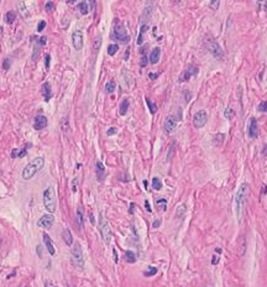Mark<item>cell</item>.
Segmentation results:
<instances>
[{
  "label": "cell",
  "mask_w": 267,
  "mask_h": 287,
  "mask_svg": "<svg viewBox=\"0 0 267 287\" xmlns=\"http://www.w3.org/2000/svg\"><path fill=\"white\" fill-rule=\"evenodd\" d=\"M208 121V114L205 110H199L193 115V125L197 129H202Z\"/></svg>",
  "instance_id": "8"
},
{
  "label": "cell",
  "mask_w": 267,
  "mask_h": 287,
  "mask_svg": "<svg viewBox=\"0 0 267 287\" xmlns=\"http://www.w3.org/2000/svg\"><path fill=\"white\" fill-rule=\"evenodd\" d=\"M160 56H161V50L158 47H155L150 53V62L152 64H156L158 62V59H160Z\"/></svg>",
  "instance_id": "20"
},
{
  "label": "cell",
  "mask_w": 267,
  "mask_h": 287,
  "mask_svg": "<svg viewBox=\"0 0 267 287\" xmlns=\"http://www.w3.org/2000/svg\"><path fill=\"white\" fill-rule=\"evenodd\" d=\"M186 211H187L186 204H181V206H178V208H177V211H176V217H177V218H181V217L186 213Z\"/></svg>",
  "instance_id": "30"
},
{
  "label": "cell",
  "mask_w": 267,
  "mask_h": 287,
  "mask_svg": "<svg viewBox=\"0 0 267 287\" xmlns=\"http://www.w3.org/2000/svg\"><path fill=\"white\" fill-rule=\"evenodd\" d=\"M78 189V178H74L72 181V192H77Z\"/></svg>",
  "instance_id": "45"
},
{
  "label": "cell",
  "mask_w": 267,
  "mask_h": 287,
  "mask_svg": "<svg viewBox=\"0 0 267 287\" xmlns=\"http://www.w3.org/2000/svg\"><path fill=\"white\" fill-rule=\"evenodd\" d=\"M156 206L158 207V209L164 211V209L167 208V201H166L164 198H160V199L156 201Z\"/></svg>",
  "instance_id": "32"
},
{
  "label": "cell",
  "mask_w": 267,
  "mask_h": 287,
  "mask_svg": "<svg viewBox=\"0 0 267 287\" xmlns=\"http://www.w3.org/2000/svg\"><path fill=\"white\" fill-rule=\"evenodd\" d=\"M15 20H16V14H15L14 11H8V13L5 14V21H6L8 24H13Z\"/></svg>",
  "instance_id": "27"
},
{
  "label": "cell",
  "mask_w": 267,
  "mask_h": 287,
  "mask_svg": "<svg viewBox=\"0 0 267 287\" xmlns=\"http://www.w3.org/2000/svg\"><path fill=\"white\" fill-rule=\"evenodd\" d=\"M224 137H225L224 134H216V135L214 136V144H215L216 146H218V145H221L223 141H224Z\"/></svg>",
  "instance_id": "36"
},
{
  "label": "cell",
  "mask_w": 267,
  "mask_h": 287,
  "mask_svg": "<svg viewBox=\"0 0 267 287\" xmlns=\"http://www.w3.org/2000/svg\"><path fill=\"white\" fill-rule=\"evenodd\" d=\"M249 191H250V187L247 183H242L237 191L236 193V198H235V204H236V214H237V218L240 219L241 215H242V211H244V207H245V203H246V199H247V196H249Z\"/></svg>",
  "instance_id": "2"
},
{
  "label": "cell",
  "mask_w": 267,
  "mask_h": 287,
  "mask_svg": "<svg viewBox=\"0 0 267 287\" xmlns=\"http://www.w3.org/2000/svg\"><path fill=\"white\" fill-rule=\"evenodd\" d=\"M75 220H77V224H78L79 229H82L83 225H84V214H83V208H82V207H78V208H77Z\"/></svg>",
  "instance_id": "19"
},
{
  "label": "cell",
  "mask_w": 267,
  "mask_h": 287,
  "mask_svg": "<svg viewBox=\"0 0 267 287\" xmlns=\"http://www.w3.org/2000/svg\"><path fill=\"white\" fill-rule=\"evenodd\" d=\"M145 100H146V104H147V107H148V109H150V112L152 113V114H155L156 112H157V105L155 104V103H152L148 98H145Z\"/></svg>",
  "instance_id": "34"
},
{
  "label": "cell",
  "mask_w": 267,
  "mask_h": 287,
  "mask_svg": "<svg viewBox=\"0 0 267 287\" xmlns=\"http://www.w3.org/2000/svg\"><path fill=\"white\" fill-rule=\"evenodd\" d=\"M118 50H119V46L116 43H111V45L108 46V55L109 56H114L118 52Z\"/></svg>",
  "instance_id": "31"
},
{
  "label": "cell",
  "mask_w": 267,
  "mask_h": 287,
  "mask_svg": "<svg viewBox=\"0 0 267 287\" xmlns=\"http://www.w3.org/2000/svg\"><path fill=\"white\" fill-rule=\"evenodd\" d=\"M247 135L251 139H255L258 136V125H257V120L255 118H251L250 124H249V129H247Z\"/></svg>",
  "instance_id": "13"
},
{
  "label": "cell",
  "mask_w": 267,
  "mask_h": 287,
  "mask_svg": "<svg viewBox=\"0 0 267 287\" xmlns=\"http://www.w3.org/2000/svg\"><path fill=\"white\" fill-rule=\"evenodd\" d=\"M141 53H142V58H141V67H145L147 64V57L145 56V48L141 50Z\"/></svg>",
  "instance_id": "43"
},
{
  "label": "cell",
  "mask_w": 267,
  "mask_h": 287,
  "mask_svg": "<svg viewBox=\"0 0 267 287\" xmlns=\"http://www.w3.org/2000/svg\"><path fill=\"white\" fill-rule=\"evenodd\" d=\"M145 207H146L147 212H151V207H150V203H148V201H145Z\"/></svg>",
  "instance_id": "52"
},
{
  "label": "cell",
  "mask_w": 267,
  "mask_h": 287,
  "mask_svg": "<svg viewBox=\"0 0 267 287\" xmlns=\"http://www.w3.org/2000/svg\"><path fill=\"white\" fill-rule=\"evenodd\" d=\"M125 260H126L129 264H134V262H136V255H135V252H134V251H131V250L125 251Z\"/></svg>",
  "instance_id": "23"
},
{
  "label": "cell",
  "mask_w": 267,
  "mask_h": 287,
  "mask_svg": "<svg viewBox=\"0 0 267 287\" xmlns=\"http://www.w3.org/2000/svg\"><path fill=\"white\" fill-rule=\"evenodd\" d=\"M45 166V160L42 157H35L32 158L22 170V178L24 179H31L36 173H38Z\"/></svg>",
  "instance_id": "1"
},
{
  "label": "cell",
  "mask_w": 267,
  "mask_h": 287,
  "mask_svg": "<svg viewBox=\"0 0 267 287\" xmlns=\"http://www.w3.org/2000/svg\"><path fill=\"white\" fill-rule=\"evenodd\" d=\"M113 36L120 41L121 43H127L130 41V36L127 35V31H126V27L124 26L123 23H120L118 19L115 21V25H114V31H113Z\"/></svg>",
  "instance_id": "6"
},
{
  "label": "cell",
  "mask_w": 267,
  "mask_h": 287,
  "mask_svg": "<svg viewBox=\"0 0 267 287\" xmlns=\"http://www.w3.org/2000/svg\"><path fill=\"white\" fill-rule=\"evenodd\" d=\"M198 72H199V68L197 67V66H193V64H191L182 74H181V77H180V82H186V80H188L192 76H196V74H198Z\"/></svg>",
  "instance_id": "12"
},
{
  "label": "cell",
  "mask_w": 267,
  "mask_h": 287,
  "mask_svg": "<svg viewBox=\"0 0 267 287\" xmlns=\"http://www.w3.org/2000/svg\"><path fill=\"white\" fill-rule=\"evenodd\" d=\"M16 6L19 8V11L21 13V15H22L24 18H27V16H29V11H27L26 4H25L24 2H19V3L16 4Z\"/></svg>",
  "instance_id": "22"
},
{
  "label": "cell",
  "mask_w": 267,
  "mask_h": 287,
  "mask_svg": "<svg viewBox=\"0 0 267 287\" xmlns=\"http://www.w3.org/2000/svg\"><path fill=\"white\" fill-rule=\"evenodd\" d=\"M118 133V129L116 128H110L108 131H107V135L108 136H113V135H115Z\"/></svg>",
  "instance_id": "47"
},
{
  "label": "cell",
  "mask_w": 267,
  "mask_h": 287,
  "mask_svg": "<svg viewBox=\"0 0 267 287\" xmlns=\"http://www.w3.org/2000/svg\"><path fill=\"white\" fill-rule=\"evenodd\" d=\"M219 6H220V2H219V0H214V2L209 3V8L213 9V10H216Z\"/></svg>",
  "instance_id": "41"
},
{
  "label": "cell",
  "mask_w": 267,
  "mask_h": 287,
  "mask_svg": "<svg viewBox=\"0 0 267 287\" xmlns=\"http://www.w3.org/2000/svg\"><path fill=\"white\" fill-rule=\"evenodd\" d=\"M62 238H63V241H64L68 246H71V245L73 244V236H72V233H71V230H69L68 228H64V229L62 230Z\"/></svg>",
  "instance_id": "18"
},
{
  "label": "cell",
  "mask_w": 267,
  "mask_h": 287,
  "mask_svg": "<svg viewBox=\"0 0 267 287\" xmlns=\"http://www.w3.org/2000/svg\"><path fill=\"white\" fill-rule=\"evenodd\" d=\"M113 252H114V261H115V262H118V261H119V259H118V254H116V250L114 249V250H113Z\"/></svg>",
  "instance_id": "53"
},
{
  "label": "cell",
  "mask_w": 267,
  "mask_h": 287,
  "mask_svg": "<svg viewBox=\"0 0 267 287\" xmlns=\"http://www.w3.org/2000/svg\"><path fill=\"white\" fill-rule=\"evenodd\" d=\"M148 77H150V78H155V77H157V74H152V73H150V74H148Z\"/></svg>",
  "instance_id": "56"
},
{
  "label": "cell",
  "mask_w": 267,
  "mask_h": 287,
  "mask_svg": "<svg viewBox=\"0 0 267 287\" xmlns=\"http://www.w3.org/2000/svg\"><path fill=\"white\" fill-rule=\"evenodd\" d=\"M46 42H47V39H46V37H41V39H40V45H41V46H45Z\"/></svg>",
  "instance_id": "51"
},
{
  "label": "cell",
  "mask_w": 267,
  "mask_h": 287,
  "mask_svg": "<svg viewBox=\"0 0 267 287\" xmlns=\"http://www.w3.org/2000/svg\"><path fill=\"white\" fill-rule=\"evenodd\" d=\"M45 27H46V21H40V24H38V26H37V31L41 32V31H43Z\"/></svg>",
  "instance_id": "48"
},
{
  "label": "cell",
  "mask_w": 267,
  "mask_h": 287,
  "mask_svg": "<svg viewBox=\"0 0 267 287\" xmlns=\"http://www.w3.org/2000/svg\"><path fill=\"white\" fill-rule=\"evenodd\" d=\"M89 217H91V222H92V223L94 224V219H93V215H92V214H89Z\"/></svg>",
  "instance_id": "57"
},
{
  "label": "cell",
  "mask_w": 267,
  "mask_h": 287,
  "mask_svg": "<svg viewBox=\"0 0 267 287\" xmlns=\"http://www.w3.org/2000/svg\"><path fill=\"white\" fill-rule=\"evenodd\" d=\"M46 126H47V118L45 115H37L34 121V128L36 130H41V129H45Z\"/></svg>",
  "instance_id": "14"
},
{
  "label": "cell",
  "mask_w": 267,
  "mask_h": 287,
  "mask_svg": "<svg viewBox=\"0 0 267 287\" xmlns=\"http://www.w3.org/2000/svg\"><path fill=\"white\" fill-rule=\"evenodd\" d=\"M176 126H177V119H176L173 115L167 117V118H166V120H164V124H163L164 133H166V134H171V133H173V131H174V129H176Z\"/></svg>",
  "instance_id": "11"
},
{
  "label": "cell",
  "mask_w": 267,
  "mask_h": 287,
  "mask_svg": "<svg viewBox=\"0 0 267 287\" xmlns=\"http://www.w3.org/2000/svg\"><path fill=\"white\" fill-rule=\"evenodd\" d=\"M41 92H42V95H43V98H45L46 102L51 99V97H52V89H51V84L48 82H45L42 84Z\"/></svg>",
  "instance_id": "16"
},
{
  "label": "cell",
  "mask_w": 267,
  "mask_h": 287,
  "mask_svg": "<svg viewBox=\"0 0 267 287\" xmlns=\"http://www.w3.org/2000/svg\"><path fill=\"white\" fill-rule=\"evenodd\" d=\"M176 142L173 141L172 144H171V146H169V150H168V152H167V158L168 160H171L172 158V156H173V154H174V151H176Z\"/></svg>",
  "instance_id": "38"
},
{
  "label": "cell",
  "mask_w": 267,
  "mask_h": 287,
  "mask_svg": "<svg viewBox=\"0 0 267 287\" xmlns=\"http://www.w3.org/2000/svg\"><path fill=\"white\" fill-rule=\"evenodd\" d=\"M224 117H225L226 119H231V118L234 117V110H233L231 108H228V109L224 112Z\"/></svg>",
  "instance_id": "42"
},
{
  "label": "cell",
  "mask_w": 267,
  "mask_h": 287,
  "mask_svg": "<svg viewBox=\"0 0 267 287\" xmlns=\"http://www.w3.org/2000/svg\"><path fill=\"white\" fill-rule=\"evenodd\" d=\"M205 46L208 48V51L216 58V59H224L225 57V53L223 51V48L220 47V45L213 39V37H207L205 39Z\"/></svg>",
  "instance_id": "4"
},
{
  "label": "cell",
  "mask_w": 267,
  "mask_h": 287,
  "mask_svg": "<svg viewBox=\"0 0 267 287\" xmlns=\"http://www.w3.org/2000/svg\"><path fill=\"white\" fill-rule=\"evenodd\" d=\"M27 146H25L24 149H21V151H19L18 149H15L13 152H11V156L13 157H19V158H21V157H24L25 155H26V152H27V149H26Z\"/></svg>",
  "instance_id": "25"
},
{
  "label": "cell",
  "mask_w": 267,
  "mask_h": 287,
  "mask_svg": "<svg viewBox=\"0 0 267 287\" xmlns=\"http://www.w3.org/2000/svg\"><path fill=\"white\" fill-rule=\"evenodd\" d=\"M61 129L63 133H67L69 129V123H68V118H63L61 120Z\"/></svg>",
  "instance_id": "35"
},
{
  "label": "cell",
  "mask_w": 267,
  "mask_h": 287,
  "mask_svg": "<svg viewBox=\"0 0 267 287\" xmlns=\"http://www.w3.org/2000/svg\"><path fill=\"white\" fill-rule=\"evenodd\" d=\"M213 257H214V259H213V261H212V264H213V265H215V264L218 262V257H216V256H213Z\"/></svg>",
  "instance_id": "54"
},
{
  "label": "cell",
  "mask_w": 267,
  "mask_h": 287,
  "mask_svg": "<svg viewBox=\"0 0 267 287\" xmlns=\"http://www.w3.org/2000/svg\"><path fill=\"white\" fill-rule=\"evenodd\" d=\"M99 232H100V235H102L104 243L109 244L110 240H111V230H110L109 222L104 218L103 214L99 215Z\"/></svg>",
  "instance_id": "7"
},
{
  "label": "cell",
  "mask_w": 267,
  "mask_h": 287,
  "mask_svg": "<svg viewBox=\"0 0 267 287\" xmlns=\"http://www.w3.org/2000/svg\"><path fill=\"white\" fill-rule=\"evenodd\" d=\"M43 206L50 213H53L56 211V207H57L56 192H55V188L52 186L48 187L47 189H45V192H43Z\"/></svg>",
  "instance_id": "3"
},
{
  "label": "cell",
  "mask_w": 267,
  "mask_h": 287,
  "mask_svg": "<svg viewBox=\"0 0 267 287\" xmlns=\"http://www.w3.org/2000/svg\"><path fill=\"white\" fill-rule=\"evenodd\" d=\"M260 112H263V113H267V100H262L260 104H258V108H257Z\"/></svg>",
  "instance_id": "40"
},
{
  "label": "cell",
  "mask_w": 267,
  "mask_h": 287,
  "mask_svg": "<svg viewBox=\"0 0 267 287\" xmlns=\"http://www.w3.org/2000/svg\"><path fill=\"white\" fill-rule=\"evenodd\" d=\"M156 273H157V269H156V267H153V266H148V270L144 272V275H145V276H147V277H150V276H155Z\"/></svg>",
  "instance_id": "37"
},
{
  "label": "cell",
  "mask_w": 267,
  "mask_h": 287,
  "mask_svg": "<svg viewBox=\"0 0 267 287\" xmlns=\"http://www.w3.org/2000/svg\"><path fill=\"white\" fill-rule=\"evenodd\" d=\"M129 104H130V102H129V99H127V98L123 99V102L120 103V107H119V114H120V115H125V114L127 113Z\"/></svg>",
  "instance_id": "21"
},
{
  "label": "cell",
  "mask_w": 267,
  "mask_h": 287,
  "mask_svg": "<svg viewBox=\"0 0 267 287\" xmlns=\"http://www.w3.org/2000/svg\"><path fill=\"white\" fill-rule=\"evenodd\" d=\"M78 9H79V11H80L82 15H87L89 13V6H88L87 2H80L78 4Z\"/></svg>",
  "instance_id": "24"
},
{
  "label": "cell",
  "mask_w": 267,
  "mask_h": 287,
  "mask_svg": "<svg viewBox=\"0 0 267 287\" xmlns=\"http://www.w3.org/2000/svg\"><path fill=\"white\" fill-rule=\"evenodd\" d=\"M152 188L156 189V191H160L162 188V182L158 177H153L152 178Z\"/></svg>",
  "instance_id": "29"
},
{
  "label": "cell",
  "mask_w": 267,
  "mask_h": 287,
  "mask_svg": "<svg viewBox=\"0 0 267 287\" xmlns=\"http://www.w3.org/2000/svg\"><path fill=\"white\" fill-rule=\"evenodd\" d=\"M151 14H152V6H151V5H150V6H146L145 10H144V14H142V16H141L142 21H145V19H148V18L151 16Z\"/></svg>",
  "instance_id": "33"
},
{
  "label": "cell",
  "mask_w": 267,
  "mask_h": 287,
  "mask_svg": "<svg viewBox=\"0 0 267 287\" xmlns=\"http://www.w3.org/2000/svg\"><path fill=\"white\" fill-rule=\"evenodd\" d=\"M95 167H97L95 168V171H97V178H98L99 182H103L104 178H105V167H104L103 162L98 161L97 165H95Z\"/></svg>",
  "instance_id": "15"
},
{
  "label": "cell",
  "mask_w": 267,
  "mask_h": 287,
  "mask_svg": "<svg viewBox=\"0 0 267 287\" xmlns=\"http://www.w3.org/2000/svg\"><path fill=\"white\" fill-rule=\"evenodd\" d=\"M100 45H102V37H100V36H98V37L95 39V41H94V46H93L94 52H98V50L100 48Z\"/></svg>",
  "instance_id": "39"
},
{
  "label": "cell",
  "mask_w": 267,
  "mask_h": 287,
  "mask_svg": "<svg viewBox=\"0 0 267 287\" xmlns=\"http://www.w3.org/2000/svg\"><path fill=\"white\" fill-rule=\"evenodd\" d=\"M115 88H116V85H115V82L113 80V79H110V80H108L107 82V84H105V90H107V93H113L114 90H115Z\"/></svg>",
  "instance_id": "28"
},
{
  "label": "cell",
  "mask_w": 267,
  "mask_h": 287,
  "mask_svg": "<svg viewBox=\"0 0 267 287\" xmlns=\"http://www.w3.org/2000/svg\"><path fill=\"white\" fill-rule=\"evenodd\" d=\"M50 62H51V56H50V55H46V57H45V66H46L47 69L50 68Z\"/></svg>",
  "instance_id": "49"
},
{
  "label": "cell",
  "mask_w": 267,
  "mask_h": 287,
  "mask_svg": "<svg viewBox=\"0 0 267 287\" xmlns=\"http://www.w3.org/2000/svg\"><path fill=\"white\" fill-rule=\"evenodd\" d=\"M160 225H161V219H156V220L152 223V228H155V229L158 228Z\"/></svg>",
  "instance_id": "50"
},
{
  "label": "cell",
  "mask_w": 267,
  "mask_h": 287,
  "mask_svg": "<svg viewBox=\"0 0 267 287\" xmlns=\"http://www.w3.org/2000/svg\"><path fill=\"white\" fill-rule=\"evenodd\" d=\"M2 31H3V27H2V25H0V35H2Z\"/></svg>",
  "instance_id": "58"
},
{
  "label": "cell",
  "mask_w": 267,
  "mask_h": 287,
  "mask_svg": "<svg viewBox=\"0 0 267 287\" xmlns=\"http://www.w3.org/2000/svg\"><path fill=\"white\" fill-rule=\"evenodd\" d=\"M43 243H45V245H46V248H47V250H48V252L51 254V255H55L56 254V250H55V245H53V243H52V240H51V238L46 234V233H43Z\"/></svg>",
  "instance_id": "17"
},
{
  "label": "cell",
  "mask_w": 267,
  "mask_h": 287,
  "mask_svg": "<svg viewBox=\"0 0 267 287\" xmlns=\"http://www.w3.org/2000/svg\"><path fill=\"white\" fill-rule=\"evenodd\" d=\"M263 155L267 157V145H265V147H263Z\"/></svg>",
  "instance_id": "55"
},
{
  "label": "cell",
  "mask_w": 267,
  "mask_h": 287,
  "mask_svg": "<svg viewBox=\"0 0 267 287\" xmlns=\"http://www.w3.org/2000/svg\"><path fill=\"white\" fill-rule=\"evenodd\" d=\"M3 68H4L5 71H8V69L10 68V59H9V58H5V59H4V63H3Z\"/></svg>",
  "instance_id": "46"
},
{
  "label": "cell",
  "mask_w": 267,
  "mask_h": 287,
  "mask_svg": "<svg viewBox=\"0 0 267 287\" xmlns=\"http://www.w3.org/2000/svg\"><path fill=\"white\" fill-rule=\"evenodd\" d=\"M72 43H73V47L79 51L82 50L83 47V34L80 30H74L73 34H72Z\"/></svg>",
  "instance_id": "9"
},
{
  "label": "cell",
  "mask_w": 267,
  "mask_h": 287,
  "mask_svg": "<svg viewBox=\"0 0 267 287\" xmlns=\"http://www.w3.org/2000/svg\"><path fill=\"white\" fill-rule=\"evenodd\" d=\"M147 25H142L141 26V29H140V34H139V36H137V45H141L142 42H144V35H145V32L147 31Z\"/></svg>",
  "instance_id": "26"
},
{
  "label": "cell",
  "mask_w": 267,
  "mask_h": 287,
  "mask_svg": "<svg viewBox=\"0 0 267 287\" xmlns=\"http://www.w3.org/2000/svg\"><path fill=\"white\" fill-rule=\"evenodd\" d=\"M53 222H55V217L52 214H45L40 218V220L37 222V225L43 229H50L53 225Z\"/></svg>",
  "instance_id": "10"
},
{
  "label": "cell",
  "mask_w": 267,
  "mask_h": 287,
  "mask_svg": "<svg viewBox=\"0 0 267 287\" xmlns=\"http://www.w3.org/2000/svg\"><path fill=\"white\" fill-rule=\"evenodd\" d=\"M45 9H46V11H53L55 10V4L52 2H48V3H46Z\"/></svg>",
  "instance_id": "44"
},
{
  "label": "cell",
  "mask_w": 267,
  "mask_h": 287,
  "mask_svg": "<svg viewBox=\"0 0 267 287\" xmlns=\"http://www.w3.org/2000/svg\"><path fill=\"white\" fill-rule=\"evenodd\" d=\"M71 261H72L73 266H75L78 269L84 267V256H83L82 248H80V245L78 243H75L74 246L71 250Z\"/></svg>",
  "instance_id": "5"
}]
</instances>
